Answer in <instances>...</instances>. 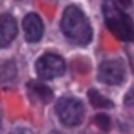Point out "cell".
<instances>
[{"label": "cell", "mask_w": 134, "mask_h": 134, "mask_svg": "<svg viewBox=\"0 0 134 134\" xmlns=\"http://www.w3.org/2000/svg\"><path fill=\"white\" fill-rule=\"evenodd\" d=\"M0 126H2V112H0Z\"/></svg>", "instance_id": "obj_14"}, {"label": "cell", "mask_w": 134, "mask_h": 134, "mask_svg": "<svg viewBox=\"0 0 134 134\" xmlns=\"http://www.w3.org/2000/svg\"><path fill=\"white\" fill-rule=\"evenodd\" d=\"M56 112H58L59 121L65 126H68V127L78 126L80 122L83 121V115H85L83 104L78 98H73V97L59 98L58 104H56Z\"/></svg>", "instance_id": "obj_3"}, {"label": "cell", "mask_w": 134, "mask_h": 134, "mask_svg": "<svg viewBox=\"0 0 134 134\" xmlns=\"http://www.w3.org/2000/svg\"><path fill=\"white\" fill-rule=\"evenodd\" d=\"M24 32H26V39L29 43H37V41L43 37L44 34V26H43V20L37 14H27L24 17Z\"/></svg>", "instance_id": "obj_6"}, {"label": "cell", "mask_w": 134, "mask_h": 134, "mask_svg": "<svg viewBox=\"0 0 134 134\" xmlns=\"http://www.w3.org/2000/svg\"><path fill=\"white\" fill-rule=\"evenodd\" d=\"M126 105L134 107V88H131L127 92V95H126Z\"/></svg>", "instance_id": "obj_11"}, {"label": "cell", "mask_w": 134, "mask_h": 134, "mask_svg": "<svg viewBox=\"0 0 134 134\" xmlns=\"http://www.w3.org/2000/svg\"><path fill=\"white\" fill-rule=\"evenodd\" d=\"M104 15L109 31L121 41H134V22L112 0H105Z\"/></svg>", "instance_id": "obj_2"}, {"label": "cell", "mask_w": 134, "mask_h": 134, "mask_svg": "<svg viewBox=\"0 0 134 134\" xmlns=\"http://www.w3.org/2000/svg\"><path fill=\"white\" fill-rule=\"evenodd\" d=\"M27 93L34 104H48L53 98V92L49 87L43 85L41 82H29L27 83Z\"/></svg>", "instance_id": "obj_8"}, {"label": "cell", "mask_w": 134, "mask_h": 134, "mask_svg": "<svg viewBox=\"0 0 134 134\" xmlns=\"http://www.w3.org/2000/svg\"><path fill=\"white\" fill-rule=\"evenodd\" d=\"M65 61H63L61 56L53 54V53H48V54H43L36 63V71L37 75L43 80H53L58 78L65 73Z\"/></svg>", "instance_id": "obj_4"}, {"label": "cell", "mask_w": 134, "mask_h": 134, "mask_svg": "<svg viewBox=\"0 0 134 134\" xmlns=\"http://www.w3.org/2000/svg\"><path fill=\"white\" fill-rule=\"evenodd\" d=\"M88 98H90V104L93 105V107H97V109L112 107V102L109 100V98H105L104 95H102L100 92H97V90H90L88 92Z\"/></svg>", "instance_id": "obj_9"}, {"label": "cell", "mask_w": 134, "mask_h": 134, "mask_svg": "<svg viewBox=\"0 0 134 134\" xmlns=\"http://www.w3.org/2000/svg\"><path fill=\"white\" fill-rule=\"evenodd\" d=\"M10 134H34L31 129H27V127H17V129H14Z\"/></svg>", "instance_id": "obj_12"}, {"label": "cell", "mask_w": 134, "mask_h": 134, "mask_svg": "<svg viewBox=\"0 0 134 134\" xmlns=\"http://www.w3.org/2000/svg\"><path fill=\"white\" fill-rule=\"evenodd\" d=\"M17 36V24L15 19L9 14L0 15V48H5L15 39Z\"/></svg>", "instance_id": "obj_7"}, {"label": "cell", "mask_w": 134, "mask_h": 134, "mask_svg": "<svg viewBox=\"0 0 134 134\" xmlns=\"http://www.w3.org/2000/svg\"><path fill=\"white\" fill-rule=\"evenodd\" d=\"M93 122L102 129V131H109V129H110V119H109L105 114H98V115H95Z\"/></svg>", "instance_id": "obj_10"}, {"label": "cell", "mask_w": 134, "mask_h": 134, "mask_svg": "<svg viewBox=\"0 0 134 134\" xmlns=\"http://www.w3.org/2000/svg\"><path fill=\"white\" fill-rule=\"evenodd\" d=\"M126 76V68L122 61L119 59H110V61H104L98 68V80L107 85H119L124 82Z\"/></svg>", "instance_id": "obj_5"}, {"label": "cell", "mask_w": 134, "mask_h": 134, "mask_svg": "<svg viewBox=\"0 0 134 134\" xmlns=\"http://www.w3.org/2000/svg\"><path fill=\"white\" fill-rule=\"evenodd\" d=\"M61 31L71 43L85 46L92 39V27L87 15L76 5H70L63 12Z\"/></svg>", "instance_id": "obj_1"}, {"label": "cell", "mask_w": 134, "mask_h": 134, "mask_svg": "<svg viewBox=\"0 0 134 134\" xmlns=\"http://www.w3.org/2000/svg\"><path fill=\"white\" fill-rule=\"evenodd\" d=\"M51 134H59V132H51Z\"/></svg>", "instance_id": "obj_15"}, {"label": "cell", "mask_w": 134, "mask_h": 134, "mask_svg": "<svg viewBox=\"0 0 134 134\" xmlns=\"http://www.w3.org/2000/svg\"><path fill=\"white\" fill-rule=\"evenodd\" d=\"M112 2L115 3V5H119L122 9V7H129L132 3V0H112Z\"/></svg>", "instance_id": "obj_13"}]
</instances>
